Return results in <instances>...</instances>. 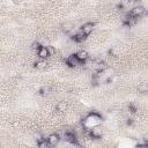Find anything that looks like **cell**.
I'll use <instances>...</instances> for the list:
<instances>
[{
    "label": "cell",
    "instance_id": "obj_13",
    "mask_svg": "<svg viewBox=\"0 0 148 148\" xmlns=\"http://www.w3.org/2000/svg\"><path fill=\"white\" fill-rule=\"evenodd\" d=\"M130 2H135V1H138V0H128Z\"/></svg>",
    "mask_w": 148,
    "mask_h": 148
},
{
    "label": "cell",
    "instance_id": "obj_8",
    "mask_svg": "<svg viewBox=\"0 0 148 148\" xmlns=\"http://www.w3.org/2000/svg\"><path fill=\"white\" fill-rule=\"evenodd\" d=\"M35 66H36V68H37V69H44V68H46V66H47V62H46L44 59H42V60H38V61H36Z\"/></svg>",
    "mask_w": 148,
    "mask_h": 148
},
{
    "label": "cell",
    "instance_id": "obj_2",
    "mask_svg": "<svg viewBox=\"0 0 148 148\" xmlns=\"http://www.w3.org/2000/svg\"><path fill=\"white\" fill-rule=\"evenodd\" d=\"M80 64H81V61L76 58L75 54H72V56H69V57L67 58V65H68L69 67H76V66H79Z\"/></svg>",
    "mask_w": 148,
    "mask_h": 148
},
{
    "label": "cell",
    "instance_id": "obj_5",
    "mask_svg": "<svg viewBox=\"0 0 148 148\" xmlns=\"http://www.w3.org/2000/svg\"><path fill=\"white\" fill-rule=\"evenodd\" d=\"M37 54H38V57H39L40 59H45V58H47V57L50 56L46 46H40V47L38 49V51H37Z\"/></svg>",
    "mask_w": 148,
    "mask_h": 148
},
{
    "label": "cell",
    "instance_id": "obj_3",
    "mask_svg": "<svg viewBox=\"0 0 148 148\" xmlns=\"http://www.w3.org/2000/svg\"><path fill=\"white\" fill-rule=\"evenodd\" d=\"M92 30H94V23H91V22H87V23H84L83 25H82V28H81V31L87 36V35H90L91 32H92Z\"/></svg>",
    "mask_w": 148,
    "mask_h": 148
},
{
    "label": "cell",
    "instance_id": "obj_1",
    "mask_svg": "<svg viewBox=\"0 0 148 148\" xmlns=\"http://www.w3.org/2000/svg\"><path fill=\"white\" fill-rule=\"evenodd\" d=\"M145 12H146V9H145V7H142V6H138V7H134L132 10H131V15L132 16H134V17H140V16H142L143 14H145Z\"/></svg>",
    "mask_w": 148,
    "mask_h": 148
},
{
    "label": "cell",
    "instance_id": "obj_7",
    "mask_svg": "<svg viewBox=\"0 0 148 148\" xmlns=\"http://www.w3.org/2000/svg\"><path fill=\"white\" fill-rule=\"evenodd\" d=\"M90 134H91V136H94V138H99V136L102 135V130H101L98 126H94V127H91Z\"/></svg>",
    "mask_w": 148,
    "mask_h": 148
},
{
    "label": "cell",
    "instance_id": "obj_6",
    "mask_svg": "<svg viewBox=\"0 0 148 148\" xmlns=\"http://www.w3.org/2000/svg\"><path fill=\"white\" fill-rule=\"evenodd\" d=\"M75 56H76V58H77V59H79L81 62L86 61V60L89 58V54H88V52H87V51H84V50H80V51H79V52H77Z\"/></svg>",
    "mask_w": 148,
    "mask_h": 148
},
{
    "label": "cell",
    "instance_id": "obj_4",
    "mask_svg": "<svg viewBox=\"0 0 148 148\" xmlns=\"http://www.w3.org/2000/svg\"><path fill=\"white\" fill-rule=\"evenodd\" d=\"M59 141H60V138H59V135L56 134V133L49 135V138H47V142L50 143V146H56V145L59 143Z\"/></svg>",
    "mask_w": 148,
    "mask_h": 148
},
{
    "label": "cell",
    "instance_id": "obj_9",
    "mask_svg": "<svg viewBox=\"0 0 148 148\" xmlns=\"http://www.w3.org/2000/svg\"><path fill=\"white\" fill-rule=\"evenodd\" d=\"M66 109H67V105H66L65 102H60V103L57 104V111H59V112H65Z\"/></svg>",
    "mask_w": 148,
    "mask_h": 148
},
{
    "label": "cell",
    "instance_id": "obj_10",
    "mask_svg": "<svg viewBox=\"0 0 148 148\" xmlns=\"http://www.w3.org/2000/svg\"><path fill=\"white\" fill-rule=\"evenodd\" d=\"M38 147L39 148H49L50 147V143L47 142V140H40L38 142Z\"/></svg>",
    "mask_w": 148,
    "mask_h": 148
},
{
    "label": "cell",
    "instance_id": "obj_12",
    "mask_svg": "<svg viewBox=\"0 0 148 148\" xmlns=\"http://www.w3.org/2000/svg\"><path fill=\"white\" fill-rule=\"evenodd\" d=\"M46 47H47V51H49V54H50V56L54 54V49H53V47H51V46H46Z\"/></svg>",
    "mask_w": 148,
    "mask_h": 148
},
{
    "label": "cell",
    "instance_id": "obj_11",
    "mask_svg": "<svg viewBox=\"0 0 148 148\" xmlns=\"http://www.w3.org/2000/svg\"><path fill=\"white\" fill-rule=\"evenodd\" d=\"M40 47V45H39V43H34L32 45H31V49L32 50H36V51H38V49Z\"/></svg>",
    "mask_w": 148,
    "mask_h": 148
}]
</instances>
